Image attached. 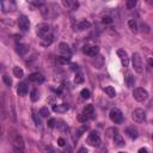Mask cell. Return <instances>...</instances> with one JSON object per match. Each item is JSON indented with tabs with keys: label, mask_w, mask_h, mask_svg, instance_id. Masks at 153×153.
<instances>
[{
	"label": "cell",
	"mask_w": 153,
	"mask_h": 153,
	"mask_svg": "<svg viewBox=\"0 0 153 153\" xmlns=\"http://www.w3.org/2000/svg\"><path fill=\"white\" fill-rule=\"evenodd\" d=\"M12 146H13L15 153H25V144H24L23 138L19 134H15L13 135Z\"/></svg>",
	"instance_id": "obj_1"
},
{
	"label": "cell",
	"mask_w": 153,
	"mask_h": 153,
	"mask_svg": "<svg viewBox=\"0 0 153 153\" xmlns=\"http://www.w3.org/2000/svg\"><path fill=\"white\" fill-rule=\"evenodd\" d=\"M132 65L134 67V71L139 74H141L144 72V63H142V59H141V55L139 53H133V56H132Z\"/></svg>",
	"instance_id": "obj_2"
},
{
	"label": "cell",
	"mask_w": 153,
	"mask_h": 153,
	"mask_svg": "<svg viewBox=\"0 0 153 153\" xmlns=\"http://www.w3.org/2000/svg\"><path fill=\"white\" fill-rule=\"evenodd\" d=\"M133 97H134L135 100H138V102L141 103V102H145L148 98V92L142 87H136L135 90L133 91Z\"/></svg>",
	"instance_id": "obj_3"
},
{
	"label": "cell",
	"mask_w": 153,
	"mask_h": 153,
	"mask_svg": "<svg viewBox=\"0 0 153 153\" xmlns=\"http://www.w3.org/2000/svg\"><path fill=\"white\" fill-rule=\"evenodd\" d=\"M132 119H133L136 123H142V122H145V120H146V112H145V110L140 109V108L134 109L133 112H132Z\"/></svg>",
	"instance_id": "obj_4"
},
{
	"label": "cell",
	"mask_w": 153,
	"mask_h": 153,
	"mask_svg": "<svg viewBox=\"0 0 153 153\" xmlns=\"http://www.w3.org/2000/svg\"><path fill=\"white\" fill-rule=\"evenodd\" d=\"M109 116H110V120H111L114 123L120 124V123L123 122V114H122V111H121L120 109H117V108L112 109V110L110 111V114H109Z\"/></svg>",
	"instance_id": "obj_5"
},
{
	"label": "cell",
	"mask_w": 153,
	"mask_h": 153,
	"mask_svg": "<svg viewBox=\"0 0 153 153\" xmlns=\"http://www.w3.org/2000/svg\"><path fill=\"white\" fill-rule=\"evenodd\" d=\"M49 32H50V27H49L47 23H41V24L37 25V28H36V34H37L38 37L43 38V37H46V36L50 35Z\"/></svg>",
	"instance_id": "obj_6"
},
{
	"label": "cell",
	"mask_w": 153,
	"mask_h": 153,
	"mask_svg": "<svg viewBox=\"0 0 153 153\" xmlns=\"http://www.w3.org/2000/svg\"><path fill=\"white\" fill-rule=\"evenodd\" d=\"M18 27H19V29L23 31V32H25V31H28L29 30V28H30V22H29V18L27 17V16H19V18H18Z\"/></svg>",
	"instance_id": "obj_7"
},
{
	"label": "cell",
	"mask_w": 153,
	"mask_h": 153,
	"mask_svg": "<svg viewBox=\"0 0 153 153\" xmlns=\"http://www.w3.org/2000/svg\"><path fill=\"white\" fill-rule=\"evenodd\" d=\"M117 56L120 58L121 63H122V66L124 68L129 66V56H128V54H127V52L124 49H119L117 50Z\"/></svg>",
	"instance_id": "obj_8"
},
{
	"label": "cell",
	"mask_w": 153,
	"mask_h": 153,
	"mask_svg": "<svg viewBox=\"0 0 153 153\" xmlns=\"http://www.w3.org/2000/svg\"><path fill=\"white\" fill-rule=\"evenodd\" d=\"M100 141H102L100 136H99V134L97 132H91L90 135H88V138H87V142L91 146H99Z\"/></svg>",
	"instance_id": "obj_9"
},
{
	"label": "cell",
	"mask_w": 153,
	"mask_h": 153,
	"mask_svg": "<svg viewBox=\"0 0 153 153\" xmlns=\"http://www.w3.org/2000/svg\"><path fill=\"white\" fill-rule=\"evenodd\" d=\"M83 52L88 56H96L99 52V48L97 46H85L83 48Z\"/></svg>",
	"instance_id": "obj_10"
},
{
	"label": "cell",
	"mask_w": 153,
	"mask_h": 153,
	"mask_svg": "<svg viewBox=\"0 0 153 153\" xmlns=\"http://www.w3.org/2000/svg\"><path fill=\"white\" fill-rule=\"evenodd\" d=\"M59 50H60V53L62 54V56H65V58H71L72 52H71V49H69L68 44H66V43H60Z\"/></svg>",
	"instance_id": "obj_11"
},
{
	"label": "cell",
	"mask_w": 153,
	"mask_h": 153,
	"mask_svg": "<svg viewBox=\"0 0 153 153\" xmlns=\"http://www.w3.org/2000/svg\"><path fill=\"white\" fill-rule=\"evenodd\" d=\"M0 6H1V10L4 13H6V12L8 11H13L16 10V5L13 1H3L1 4H0Z\"/></svg>",
	"instance_id": "obj_12"
},
{
	"label": "cell",
	"mask_w": 153,
	"mask_h": 153,
	"mask_svg": "<svg viewBox=\"0 0 153 153\" xmlns=\"http://www.w3.org/2000/svg\"><path fill=\"white\" fill-rule=\"evenodd\" d=\"M29 80L32 81V83H43L44 81V76L40 73H31L29 75Z\"/></svg>",
	"instance_id": "obj_13"
},
{
	"label": "cell",
	"mask_w": 153,
	"mask_h": 153,
	"mask_svg": "<svg viewBox=\"0 0 153 153\" xmlns=\"http://www.w3.org/2000/svg\"><path fill=\"white\" fill-rule=\"evenodd\" d=\"M62 5L65 6V7H67L68 10H76L78 8V6H79V3L78 1H72V0H63L62 1Z\"/></svg>",
	"instance_id": "obj_14"
},
{
	"label": "cell",
	"mask_w": 153,
	"mask_h": 153,
	"mask_svg": "<svg viewBox=\"0 0 153 153\" xmlns=\"http://www.w3.org/2000/svg\"><path fill=\"white\" fill-rule=\"evenodd\" d=\"M17 92H18V95L22 96V97L27 96V93H28V86H27V84H25V83H20V84H18Z\"/></svg>",
	"instance_id": "obj_15"
},
{
	"label": "cell",
	"mask_w": 153,
	"mask_h": 153,
	"mask_svg": "<svg viewBox=\"0 0 153 153\" xmlns=\"http://www.w3.org/2000/svg\"><path fill=\"white\" fill-rule=\"evenodd\" d=\"M68 109H69L68 104H59V105L53 107V111H55V112H66Z\"/></svg>",
	"instance_id": "obj_16"
},
{
	"label": "cell",
	"mask_w": 153,
	"mask_h": 153,
	"mask_svg": "<svg viewBox=\"0 0 153 153\" xmlns=\"http://www.w3.org/2000/svg\"><path fill=\"white\" fill-rule=\"evenodd\" d=\"M78 30L79 31H84V30H87V29H90L91 28V23L88 22V20H83V22H80L79 24H78Z\"/></svg>",
	"instance_id": "obj_17"
},
{
	"label": "cell",
	"mask_w": 153,
	"mask_h": 153,
	"mask_svg": "<svg viewBox=\"0 0 153 153\" xmlns=\"http://www.w3.org/2000/svg\"><path fill=\"white\" fill-rule=\"evenodd\" d=\"M16 50H17V53L19 54V55H25L28 52H29V48H28V46H25V44H17V48H16Z\"/></svg>",
	"instance_id": "obj_18"
},
{
	"label": "cell",
	"mask_w": 153,
	"mask_h": 153,
	"mask_svg": "<svg viewBox=\"0 0 153 153\" xmlns=\"http://www.w3.org/2000/svg\"><path fill=\"white\" fill-rule=\"evenodd\" d=\"M124 81H126L127 87H129V88L134 87V85H135V79H134V76H133L132 74H128V75H127L126 79H124Z\"/></svg>",
	"instance_id": "obj_19"
},
{
	"label": "cell",
	"mask_w": 153,
	"mask_h": 153,
	"mask_svg": "<svg viewBox=\"0 0 153 153\" xmlns=\"http://www.w3.org/2000/svg\"><path fill=\"white\" fill-rule=\"evenodd\" d=\"M126 133L128 134L129 138L133 139V140H135V139L138 138V131L134 128V127H128V128L126 129Z\"/></svg>",
	"instance_id": "obj_20"
},
{
	"label": "cell",
	"mask_w": 153,
	"mask_h": 153,
	"mask_svg": "<svg viewBox=\"0 0 153 153\" xmlns=\"http://www.w3.org/2000/svg\"><path fill=\"white\" fill-rule=\"evenodd\" d=\"M114 141H115V144H116V146H119V147H122V146H124V139L122 138V135L121 134H116L114 136Z\"/></svg>",
	"instance_id": "obj_21"
},
{
	"label": "cell",
	"mask_w": 153,
	"mask_h": 153,
	"mask_svg": "<svg viewBox=\"0 0 153 153\" xmlns=\"http://www.w3.org/2000/svg\"><path fill=\"white\" fill-rule=\"evenodd\" d=\"M53 41H54V37H53V35H48V36H46V37H43L42 38V46H44V47H47V46H50L53 43Z\"/></svg>",
	"instance_id": "obj_22"
},
{
	"label": "cell",
	"mask_w": 153,
	"mask_h": 153,
	"mask_svg": "<svg viewBox=\"0 0 153 153\" xmlns=\"http://www.w3.org/2000/svg\"><path fill=\"white\" fill-rule=\"evenodd\" d=\"M85 115H87L88 117H93V105L92 104H87L85 108H84V111H83Z\"/></svg>",
	"instance_id": "obj_23"
},
{
	"label": "cell",
	"mask_w": 153,
	"mask_h": 153,
	"mask_svg": "<svg viewBox=\"0 0 153 153\" xmlns=\"http://www.w3.org/2000/svg\"><path fill=\"white\" fill-rule=\"evenodd\" d=\"M104 91H105V93L109 96V97H115L116 96V91H115V88L112 87V86H107V87H104Z\"/></svg>",
	"instance_id": "obj_24"
},
{
	"label": "cell",
	"mask_w": 153,
	"mask_h": 153,
	"mask_svg": "<svg viewBox=\"0 0 153 153\" xmlns=\"http://www.w3.org/2000/svg\"><path fill=\"white\" fill-rule=\"evenodd\" d=\"M128 27H129V29H131L133 32H138V23H136L134 19L128 20Z\"/></svg>",
	"instance_id": "obj_25"
},
{
	"label": "cell",
	"mask_w": 153,
	"mask_h": 153,
	"mask_svg": "<svg viewBox=\"0 0 153 153\" xmlns=\"http://www.w3.org/2000/svg\"><path fill=\"white\" fill-rule=\"evenodd\" d=\"M13 75L17 76V78H23L24 72L20 67H13Z\"/></svg>",
	"instance_id": "obj_26"
},
{
	"label": "cell",
	"mask_w": 153,
	"mask_h": 153,
	"mask_svg": "<svg viewBox=\"0 0 153 153\" xmlns=\"http://www.w3.org/2000/svg\"><path fill=\"white\" fill-rule=\"evenodd\" d=\"M87 128H88V127H87L86 124H84V126L80 127V128L76 129V138H80V136H81V135L87 131Z\"/></svg>",
	"instance_id": "obj_27"
},
{
	"label": "cell",
	"mask_w": 153,
	"mask_h": 153,
	"mask_svg": "<svg viewBox=\"0 0 153 153\" xmlns=\"http://www.w3.org/2000/svg\"><path fill=\"white\" fill-rule=\"evenodd\" d=\"M74 81L76 83V84H81V83H84V75H83V73H76L75 74V78H74Z\"/></svg>",
	"instance_id": "obj_28"
},
{
	"label": "cell",
	"mask_w": 153,
	"mask_h": 153,
	"mask_svg": "<svg viewBox=\"0 0 153 153\" xmlns=\"http://www.w3.org/2000/svg\"><path fill=\"white\" fill-rule=\"evenodd\" d=\"M76 119H78V121H79V122H81V123H86V121H87L88 119H90V117H88L87 115H85V114L83 112V114L78 115V117H76Z\"/></svg>",
	"instance_id": "obj_29"
},
{
	"label": "cell",
	"mask_w": 153,
	"mask_h": 153,
	"mask_svg": "<svg viewBox=\"0 0 153 153\" xmlns=\"http://www.w3.org/2000/svg\"><path fill=\"white\" fill-rule=\"evenodd\" d=\"M31 100L32 102H37L38 100V98H40V93H38V91L37 90H32L31 91Z\"/></svg>",
	"instance_id": "obj_30"
},
{
	"label": "cell",
	"mask_w": 153,
	"mask_h": 153,
	"mask_svg": "<svg viewBox=\"0 0 153 153\" xmlns=\"http://www.w3.org/2000/svg\"><path fill=\"white\" fill-rule=\"evenodd\" d=\"M126 5H127V8L128 10H132V8H134L136 6V0H128Z\"/></svg>",
	"instance_id": "obj_31"
},
{
	"label": "cell",
	"mask_w": 153,
	"mask_h": 153,
	"mask_svg": "<svg viewBox=\"0 0 153 153\" xmlns=\"http://www.w3.org/2000/svg\"><path fill=\"white\" fill-rule=\"evenodd\" d=\"M80 95H81V97L85 98V99H88V98H90V91H88L87 88H83L81 92H80Z\"/></svg>",
	"instance_id": "obj_32"
},
{
	"label": "cell",
	"mask_w": 153,
	"mask_h": 153,
	"mask_svg": "<svg viewBox=\"0 0 153 153\" xmlns=\"http://www.w3.org/2000/svg\"><path fill=\"white\" fill-rule=\"evenodd\" d=\"M40 115H41L42 117H48V115H49L48 108H41L40 109Z\"/></svg>",
	"instance_id": "obj_33"
},
{
	"label": "cell",
	"mask_w": 153,
	"mask_h": 153,
	"mask_svg": "<svg viewBox=\"0 0 153 153\" xmlns=\"http://www.w3.org/2000/svg\"><path fill=\"white\" fill-rule=\"evenodd\" d=\"M3 81H4L7 86H11V85H12V80H11V78H10L8 75H6V74L3 75Z\"/></svg>",
	"instance_id": "obj_34"
},
{
	"label": "cell",
	"mask_w": 153,
	"mask_h": 153,
	"mask_svg": "<svg viewBox=\"0 0 153 153\" xmlns=\"http://www.w3.org/2000/svg\"><path fill=\"white\" fill-rule=\"evenodd\" d=\"M102 22H103L104 24H111L114 20H112V17H110V16H104L103 18H102Z\"/></svg>",
	"instance_id": "obj_35"
},
{
	"label": "cell",
	"mask_w": 153,
	"mask_h": 153,
	"mask_svg": "<svg viewBox=\"0 0 153 153\" xmlns=\"http://www.w3.org/2000/svg\"><path fill=\"white\" fill-rule=\"evenodd\" d=\"M69 59H71V58L59 56V58H58V62H59V63H67V62H69Z\"/></svg>",
	"instance_id": "obj_36"
},
{
	"label": "cell",
	"mask_w": 153,
	"mask_h": 153,
	"mask_svg": "<svg viewBox=\"0 0 153 153\" xmlns=\"http://www.w3.org/2000/svg\"><path fill=\"white\" fill-rule=\"evenodd\" d=\"M48 127L49 128H54L55 127V124H56V120L55 119H50V120H48Z\"/></svg>",
	"instance_id": "obj_37"
},
{
	"label": "cell",
	"mask_w": 153,
	"mask_h": 153,
	"mask_svg": "<svg viewBox=\"0 0 153 153\" xmlns=\"http://www.w3.org/2000/svg\"><path fill=\"white\" fill-rule=\"evenodd\" d=\"M58 145H59V146H61V147H63V146H65V145H66L65 139H62V138L58 139Z\"/></svg>",
	"instance_id": "obj_38"
},
{
	"label": "cell",
	"mask_w": 153,
	"mask_h": 153,
	"mask_svg": "<svg viewBox=\"0 0 153 153\" xmlns=\"http://www.w3.org/2000/svg\"><path fill=\"white\" fill-rule=\"evenodd\" d=\"M147 62H148L149 67H152V68H153V58H148V59H147Z\"/></svg>",
	"instance_id": "obj_39"
},
{
	"label": "cell",
	"mask_w": 153,
	"mask_h": 153,
	"mask_svg": "<svg viewBox=\"0 0 153 153\" xmlns=\"http://www.w3.org/2000/svg\"><path fill=\"white\" fill-rule=\"evenodd\" d=\"M78 153H88V152H87V149H86L85 147H83V148H80V149L78 151Z\"/></svg>",
	"instance_id": "obj_40"
},
{
	"label": "cell",
	"mask_w": 153,
	"mask_h": 153,
	"mask_svg": "<svg viewBox=\"0 0 153 153\" xmlns=\"http://www.w3.org/2000/svg\"><path fill=\"white\" fill-rule=\"evenodd\" d=\"M138 153H147V149L146 148H140Z\"/></svg>",
	"instance_id": "obj_41"
},
{
	"label": "cell",
	"mask_w": 153,
	"mask_h": 153,
	"mask_svg": "<svg viewBox=\"0 0 153 153\" xmlns=\"http://www.w3.org/2000/svg\"><path fill=\"white\" fill-rule=\"evenodd\" d=\"M72 68H73V69H78V65H75V63H73V65H72Z\"/></svg>",
	"instance_id": "obj_42"
},
{
	"label": "cell",
	"mask_w": 153,
	"mask_h": 153,
	"mask_svg": "<svg viewBox=\"0 0 153 153\" xmlns=\"http://www.w3.org/2000/svg\"><path fill=\"white\" fill-rule=\"evenodd\" d=\"M120 153H124V152H120Z\"/></svg>",
	"instance_id": "obj_43"
},
{
	"label": "cell",
	"mask_w": 153,
	"mask_h": 153,
	"mask_svg": "<svg viewBox=\"0 0 153 153\" xmlns=\"http://www.w3.org/2000/svg\"><path fill=\"white\" fill-rule=\"evenodd\" d=\"M61 153H65V152H61Z\"/></svg>",
	"instance_id": "obj_44"
},
{
	"label": "cell",
	"mask_w": 153,
	"mask_h": 153,
	"mask_svg": "<svg viewBox=\"0 0 153 153\" xmlns=\"http://www.w3.org/2000/svg\"><path fill=\"white\" fill-rule=\"evenodd\" d=\"M152 138H153V134H152Z\"/></svg>",
	"instance_id": "obj_45"
}]
</instances>
